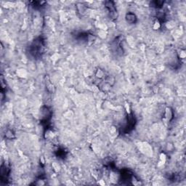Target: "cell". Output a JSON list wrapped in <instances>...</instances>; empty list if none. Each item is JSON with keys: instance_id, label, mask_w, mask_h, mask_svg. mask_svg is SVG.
<instances>
[{"instance_id": "obj_1", "label": "cell", "mask_w": 186, "mask_h": 186, "mask_svg": "<svg viewBox=\"0 0 186 186\" xmlns=\"http://www.w3.org/2000/svg\"><path fill=\"white\" fill-rule=\"evenodd\" d=\"M44 47L43 41L41 40V39H38L35 40L32 43L31 46V53L33 56H38L40 55L42 52V49Z\"/></svg>"}, {"instance_id": "obj_2", "label": "cell", "mask_w": 186, "mask_h": 186, "mask_svg": "<svg viewBox=\"0 0 186 186\" xmlns=\"http://www.w3.org/2000/svg\"><path fill=\"white\" fill-rule=\"evenodd\" d=\"M106 7L108 10V13H109L110 17L111 18H117L118 17V14H117V11L116 10V7L114 3L111 1H108V2H106Z\"/></svg>"}, {"instance_id": "obj_3", "label": "cell", "mask_w": 186, "mask_h": 186, "mask_svg": "<svg viewBox=\"0 0 186 186\" xmlns=\"http://www.w3.org/2000/svg\"><path fill=\"white\" fill-rule=\"evenodd\" d=\"M126 20L128 23H134L137 21V17H136L135 15L132 13H128L126 15Z\"/></svg>"}, {"instance_id": "obj_4", "label": "cell", "mask_w": 186, "mask_h": 186, "mask_svg": "<svg viewBox=\"0 0 186 186\" xmlns=\"http://www.w3.org/2000/svg\"><path fill=\"white\" fill-rule=\"evenodd\" d=\"M8 132V133H9L10 134H13V132H12V131H8V132ZM6 136H7V138L8 137V135H7V134H6ZM8 138H10V139H11V138H12V136H11V137H9Z\"/></svg>"}]
</instances>
